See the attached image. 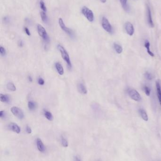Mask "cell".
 Returning a JSON list of instances; mask_svg holds the SVG:
<instances>
[{"instance_id":"obj_20","label":"cell","mask_w":161,"mask_h":161,"mask_svg":"<svg viewBox=\"0 0 161 161\" xmlns=\"http://www.w3.org/2000/svg\"><path fill=\"white\" fill-rule=\"evenodd\" d=\"M113 47L116 52H117L118 54H121L122 53L123 49H122V47L120 45L114 43L113 44Z\"/></svg>"},{"instance_id":"obj_25","label":"cell","mask_w":161,"mask_h":161,"mask_svg":"<svg viewBox=\"0 0 161 161\" xmlns=\"http://www.w3.org/2000/svg\"><path fill=\"white\" fill-rule=\"evenodd\" d=\"M61 144L63 147L67 148L68 147L69 144H68V142L67 140L65 138L62 136H61Z\"/></svg>"},{"instance_id":"obj_21","label":"cell","mask_w":161,"mask_h":161,"mask_svg":"<svg viewBox=\"0 0 161 161\" xmlns=\"http://www.w3.org/2000/svg\"><path fill=\"white\" fill-rule=\"evenodd\" d=\"M7 88L10 91L15 92L16 91V87L15 86L14 84L11 82H9V83H7Z\"/></svg>"},{"instance_id":"obj_2","label":"cell","mask_w":161,"mask_h":161,"mask_svg":"<svg viewBox=\"0 0 161 161\" xmlns=\"http://www.w3.org/2000/svg\"><path fill=\"white\" fill-rule=\"evenodd\" d=\"M36 28L39 36L43 39L45 43H48L49 42V37L45 28L40 24H37Z\"/></svg>"},{"instance_id":"obj_22","label":"cell","mask_w":161,"mask_h":161,"mask_svg":"<svg viewBox=\"0 0 161 161\" xmlns=\"http://www.w3.org/2000/svg\"><path fill=\"white\" fill-rule=\"evenodd\" d=\"M40 17H41L42 20L43 22L44 23H46L47 22L48 17H47L46 13L45 12H44L43 11H41L40 12Z\"/></svg>"},{"instance_id":"obj_29","label":"cell","mask_w":161,"mask_h":161,"mask_svg":"<svg viewBox=\"0 0 161 161\" xmlns=\"http://www.w3.org/2000/svg\"><path fill=\"white\" fill-rule=\"evenodd\" d=\"M38 83L40 85H44V81L43 79L39 78L38 80Z\"/></svg>"},{"instance_id":"obj_12","label":"cell","mask_w":161,"mask_h":161,"mask_svg":"<svg viewBox=\"0 0 161 161\" xmlns=\"http://www.w3.org/2000/svg\"><path fill=\"white\" fill-rule=\"evenodd\" d=\"M78 90L79 93L82 94H86L87 91L86 87L83 83H79L78 85Z\"/></svg>"},{"instance_id":"obj_28","label":"cell","mask_w":161,"mask_h":161,"mask_svg":"<svg viewBox=\"0 0 161 161\" xmlns=\"http://www.w3.org/2000/svg\"><path fill=\"white\" fill-rule=\"evenodd\" d=\"M0 54L1 56H4L6 54V52L4 47L2 46H0Z\"/></svg>"},{"instance_id":"obj_11","label":"cell","mask_w":161,"mask_h":161,"mask_svg":"<svg viewBox=\"0 0 161 161\" xmlns=\"http://www.w3.org/2000/svg\"><path fill=\"white\" fill-rule=\"evenodd\" d=\"M36 144L37 146V148L40 152L43 153L44 152L45 150V148L44 147V143L41 139L39 138H37L36 140Z\"/></svg>"},{"instance_id":"obj_6","label":"cell","mask_w":161,"mask_h":161,"mask_svg":"<svg viewBox=\"0 0 161 161\" xmlns=\"http://www.w3.org/2000/svg\"><path fill=\"white\" fill-rule=\"evenodd\" d=\"M102 26L104 29L109 33H111L113 31V28L110 23L109 20L106 17H102Z\"/></svg>"},{"instance_id":"obj_13","label":"cell","mask_w":161,"mask_h":161,"mask_svg":"<svg viewBox=\"0 0 161 161\" xmlns=\"http://www.w3.org/2000/svg\"><path fill=\"white\" fill-rule=\"evenodd\" d=\"M156 87H157V97L161 107V87L160 83L159 81H157L156 82Z\"/></svg>"},{"instance_id":"obj_23","label":"cell","mask_w":161,"mask_h":161,"mask_svg":"<svg viewBox=\"0 0 161 161\" xmlns=\"http://www.w3.org/2000/svg\"><path fill=\"white\" fill-rule=\"evenodd\" d=\"M36 107V104L35 102L32 101H29L28 102V107L30 110H35Z\"/></svg>"},{"instance_id":"obj_35","label":"cell","mask_w":161,"mask_h":161,"mask_svg":"<svg viewBox=\"0 0 161 161\" xmlns=\"http://www.w3.org/2000/svg\"><path fill=\"white\" fill-rule=\"evenodd\" d=\"M28 81H29V82H32V81H33V79H32V77L30 76H29L28 77Z\"/></svg>"},{"instance_id":"obj_18","label":"cell","mask_w":161,"mask_h":161,"mask_svg":"<svg viewBox=\"0 0 161 161\" xmlns=\"http://www.w3.org/2000/svg\"><path fill=\"white\" fill-rule=\"evenodd\" d=\"M44 114L45 117L49 121H52L53 119V116L52 113L47 110H44Z\"/></svg>"},{"instance_id":"obj_36","label":"cell","mask_w":161,"mask_h":161,"mask_svg":"<svg viewBox=\"0 0 161 161\" xmlns=\"http://www.w3.org/2000/svg\"><path fill=\"white\" fill-rule=\"evenodd\" d=\"M75 161H81V160H80V159L78 157H75Z\"/></svg>"},{"instance_id":"obj_14","label":"cell","mask_w":161,"mask_h":161,"mask_svg":"<svg viewBox=\"0 0 161 161\" xmlns=\"http://www.w3.org/2000/svg\"><path fill=\"white\" fill-rule=\"evenodd\" d=\"M139 112L140 115L141 116V117L144 120V121H148V115L144 109H142V108H140L139 110Z\"/></svg>"},{"instance_id":"obj_1","label":"cell","mask_w":161,"mask_h":161,"mask_svg":"<svg viewBox=\"0 0 161 161\" xmlns=\"http://www.w3.org/2000/svg\"><path fill=\"white\" fill-rule=\"evenodd\" d=\"M57 48L59 50V52L61 53V57H62L63 59L65 61L68 67L70 69L72 67V64H71V62L70 61V56H69L68 53L66 50L64 48V47H63L61 44L58 45Z\"/></svg>"},{"instance_id":"obj_3","label":"cell","mask_w":161,"mask_h":161,"mask_svg":"<svg viewBox=\"0 0 161 161\" xmlns=\"http://www.w3.org/2000/svg\"><path fill=\"white\" fill-rule=\"evenodd\" d=\"M81 13L89 22H92L94 20V15L91 9L86 6H83L81 9Z\"/></svg>"},{"instance_id":"obj_34","label":"cell","mask_w":161,"mask_h":161,"mask_svg":"<svg viewBox=\"0 0 161 161\" xmlns=\"http://www.w3.org/2000/svg\"><path fill=\"white\" fill-rule=\"evenodd\" d=\"M3 20L5 23H8L9 22V18L8 17H4Z\"/></svg>"},{"instance_id":"obj_7","label":"cell","mask_w":161,"mask_h":161,"mask_svg":"<svg viewBox=\"0 0 161 161\" xmlns=\"http://www.w3.org/2000/svg\"><path fill=\"white\" fill-rule=\"evenodd\" d=\"M10 111L13 115L19 119H23L24 118V113L22 110L17 107H13L11 108Z\"/></svg>"},{"instance_id":"obj_31","label":"cell","mask_w":161,"mask_h":161,"mask_svg":"<svg viewBox=\"0 0 161 161\" xmlns=\"http://www.w3.org/2000/svg\"><path fill=\"white\" fill-rule=\"evenodd\" d=\"M26 132L28 134H30L32 133L31 128L28 126H26Z\"/></svg>"},{"instance_id":"obj_19","label":"cell","mask_w":161,"mask_h":161,"mask_svg":"<svg viewBox=\"0 0 161 161\" xmlns=\"http://www.w3.org/2000/svg\"><path fill=\"white\" fill-rule=\"evenodd\" d=\"M120 0L122 6V8L126 11H128L129 10V7L127 3L128 0Z\"/></svg>"},{"instance_id":"obj_24","label":"cell","mask_w":161,"mask_h":161,"mask_svg":"<svg viewBox=\"0 0 161 161\" xmlns=\"http://www.w3.org/2000/svg\"><path fill=\"white\" fill-rule=\"evenodd\" d=\"M39 6L40 7V9L42 10L44 12H46L47 9L46 7V6L45 5V3L43 0H39Z\"/></svg>"},{"instance_id":"obj_5","label":"cell","mask_w":161,"mask_h":161,"mask_svg":"<svg viewBox=\"0 0 161 161\" xmlns=\"http://www.w3.org/2000/svg\"><path fill=\"white\" fill-rule=\"evenodd\" d=\"M58 23H59V26L62 30L64 32H65L67 35H69L71 37H73L74 33H73V31L71 29H70L66 26L64 22L61 18H59Z\"/></svg>"},{"instance_id":"obj_32","label":"cell","mask_w":161,"mask_h":161,"mask_svg":"<svg viewBox=\"0 0 161 161\" xmlns=\"http://www.w3.org/2000/svg\"><path fill=\"white\" fill-rule=\"evenodd\" d=\"M5 115V113L4 111H1L0 112V117L1 118L4 117Z\"/></svg>"},{"instance_id":"obj_27","label":"cell","mask_w":161,"mask_h":161,"mask_svg":"<svg viewBox=\"0 0 161 161\" xmlns=\"http://www.w3.org/2000/svg\"><path fill=\"white\" fill-rule=\"evenodd\" d=\"M145 77L146 78V79L148 80H149V81H151L153 78L152 74H151L150 73L148 72H147L145 73Z\"/></svg>"},{"instance_id":"obj_37","label":"cell","mask_w":161,"mask_h":161,"mask_svg":"<svg viewBox=\"0 0 161 161\" xmlns=\"http://www.w3.org/2000/svg\"><path fill=\"white\" fill-rule=\"evenodd\" d=\"M100 1L103 3H105L106 2V0H100Z\"/></svg>"},{"instance_id":"obj_10","label":"cell","mask_w":161,"mask_h":161,"mask_svg":"<svg viewBox=\"0 0 161 161\" xmlns=\"http://www.w3.org/2000/svg\"><path fill=\"white\" fill-rule=\"evenodd\" d=\"M9 128L11 131H13V132H16L17 134L19 133L21 131L20 127L18 126L16 123L14 122H11L9 124Z\"/></svg>"},{"instance_id":"obj_17","label":"cell","mask_w":161,"mask_h":161,"mask_svg":"<svg viewBox=\"0 0 161 161\" xmlns=\"http://www.w3.org/2000/svg\"><path fill=\"white\" fill-rule=\"evenodd\" d=\"M0 100L1 102H3V103H9V97L7 95L0 94Z\"/></svg>"},{"instance_id":"obj_26","label":"cell","mask_w":161,"mask_h":161,"mask_svg":"<svg viewBox=\"0 0 161 161\" xmlns=\"http://www.w3.org/2000/svg\"><path fill=\"white\" fill-rule=\"evenodd\" d=\"M144 92H145V94L147 95V96H149L150 95L151 93V89L149 87L145 85L144 87Z\"/></svg>"},{"instance_id":"obj_4","label":"cell","mask_w":161,"mask_h":161,"mask_svg":"<svg viewBox=\"0 0 161 161\" xmlns=\"http://www.w3.org/2000/svg\"><path fill=\"white\" fill-rule=\"evenodd\" d=\"M128 93L133 100L140 102L142 100V98L139 93L134 89L129 88L128 89Z\"/></svg>"},{"instance_id":"obj_33","label":"cell","mask_w":161,"mask_h":161,"mask_svg":"<svg viewBox=\"0 0 161 161\" xmlns=\"http://www.w3.org/2000/svg\"><path fill=\"white\" fill-rule=\"evenodd\" d=\"M18 46L20 47H22V46H23V43L22 41H19L18 42Z\"/></svg>"},{"instance_id":"obj_9","label":"cell","mask_w":161,"mask_h":161,"mask_svg":"<svg viewBox=\"0 0 161 161\" xmlns=\"http://www.w3.org/2000/svg\"><path fill=\"white\" fill-rule=\"evenodd\" d=\"M147 19L148 25L150 27L153 28L154 27V24L153 21L152 14L150 8L148 5H147Z\"/></svg>"},{"instance_id":"obj_30","label":"cell","mask_w":161,"mask_h":161,"mask_svg":"<svg viewBox=\"0 0 161 161\" xmlns=\"http://www.w3.org/2000/svg\"><path fill=\"white\" fill-rule=\"evenodd\" d=\"M24 31L25 33L26 34V35H27L28 36H30L31 35L30 32L29 31V30L28 29V28L26 27H24Z\"/></svg>"},{"instance_id":"obj_15","label":"cell","mask_w":161,"mask_h":161,"mask_svg":"<svg viewBox=\"0 0 161 161\" xmlns=\"http://www.w3.org/2000/svg\"><path fill=\"white\" fill-rule=\"evenodd\" d=\"M55 66L59 74L60 75H63L64 74V69L61 64H60L59 62H57L55 63Z\"/></svg>"},{"instance_id":"obj_8","label":"cell","mask_w":161,"mask_h":161,"mask_svg":"<svg viewBox=\"0 0 161 161\" xmlns=\"http://www.w3.org/2000/svg\"><path fill=\"white\" fill-rule=\"evenodd\" d=\"M124 27L127 33L130 35H133L134 33V28L133 25L130 22H126L124 25Z\"/></svg>"},{"instance_id":"obj_16","label":"cell","mask_w":161,"mask_h":161,"mask_svg":"<svg viewBox=\"0 0 161 161\" xmlns=\"http://www.w3.org/2000/svg\"><path fill=\"white\" fill-rule=\"evenodd\" d=\"M144 46H145V48H147V52L148 53V54L150 56H151V57H154V53H153L150 50V43H149V42L148 41V40H146L145 41V44H144Z\"/></svg>"}]
</instances>
